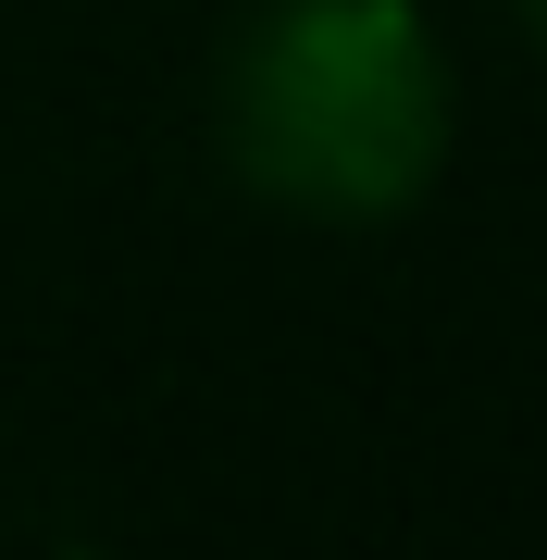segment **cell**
Segmentation results:
<instances>
[{
  "label": "cell",
  "instance_id": "1",
  "mask_svg": "<svg viewBox=\"0 0 547 560\" xmlns=\"http://www.w3.org/2000/svg\"><path fill=\"white\" fill-rule=\"evenodd\" d=\"M224 162L311 224L411 212L448 175V50L424 0H262L224 50Z\"/></svg>",
  "mask_w": 547,
  "mask_h": 560
},
{
  "label": "cell",
  "instance_id": "2",
  "mask_svg": "<svg viewBox=\"0 0 547 560\" xmlns=\"http://www.w3.org/2000/svg\"><path fill=\"white\" fill-rule=\"evenodd\" d=\"M510 13H523V25H535V38H547V0H510Z\"/></svg>",
  "mask_w": 547,
  "mask_h": 560
}]
</instances>
